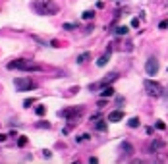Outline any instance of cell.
I'll return each mask as SVG.
<instances>
[{
  "instance_id": "cell-1",
  "label": "cell",
  "mask_w": 168,
  "mask_h": 164,
  "mask_svg": "<svg viewBox=\"0 0 168 164\" xmlns=\"http://www.w3.org/2000/svg\"><path fill=\"white\" fill-rule=\"evenodd\" d=\"M33 10L39 16H54V14L60 12V6L54 0H35L33 2Z\"/></svg>"
},
{
  "instance_id": "cell-2",
  "label": "cell",
  "mask_w": 168,
  "mask_h": 164,
  "mask_svg": "<svg viewBox=\"0 0 168 164\" xmlns=\"http://www.w3.org/2000/svg\"><path fill=\"white\" fill-rule=\"evenodd\" d=\"M8 70H21V72H39L43 70L39 64H35L33 60H12L8 62Z\"/></svg>"
},
{
  "instance_id": "cell-3",
  "label": "cell",
  "mask_w": 168,
  "mask_h": 164,
  "mask_svg": "<svg viewBox=\"0 0 168 164\" xmlns=\"http://www.w3.org/2000/svg\"><path fill=\"white\" fill-rule=\"evenodd\" d=\"M14 85H16V89L18 91H29V89H35V81L29 79V77H16L14 79Z\"/></svg>"
},
{
  "instance_id": "cell-4",
  "label": "cell",
  "mask_w": 168,
  "mask_h": 164,
  "mask_svg": "<svg viewBox=\"0 0 168 164\" xmlns=\"http://www.w3.org/2000/svg\"><path fill=\"white\" fill-rule=\"evenodd\" d=\"M143 87H145V91H147L151 97H160V95H162V87L156 83V81L145 79V81H143Z\"/></svg>"
},
{
  "instance_id": "cell-5",
  "label": "cell",
  "mask_w": 168,
  "mask_h": 164,
  "mask_svg": "<svg viewBox=\"0 0 168 164\" xmlns=\"http://www.w3.org/2000/svg\"><path fill=\"white\" fill-rule=\"evenodd\" d=\"M81 112H83V108H81V106H77V108H68V110H62L60 116H64V118H68L70 122H74V120L79 116Z\"/></svg>"
},
{
  "instance_id": "cell-6",
  "label": "cell",
  "mask_w": 168,
  "mask_h": 164,
  "mask_svg": "<svg viewBox=\"0 0 168 164\" xmlns=\"http://www.w3.org/2000/svg\"><path fill=\"white\" fill-rule=\"evenodd\" d=\"M145 72H147L149 75H156V72H159V60H156L155 56H151L147 60V64H145Z\"/></svg>"
},
{
  "instance_id": "cell-7",
  "label": "cell",
  "mask_w": 168,
  "mask_h": 164,
  "mask_svg": "<svg viewBox=\"0 0 168 164\" xmlns=\"http://www.w3.org/2000/svg\"><path fill=\"white\" fill-rule=\"evenodd\" d=\"M120 120H124V112L122 110H114L108 114V122H120Z\"/></svg>"
},
{
  "instance_id": "cell-8",
  "label": "cell",
  "mask_w": 168,
  "mask_h": 164,
  "mask_svg": "<svg viewBox=\"0 0 168 164\" xmlns=\"http://www.w3.org/2000/svg\"><path fill=\"white\" fill-rule=\"evenodd\" d=\"M110 48H106V52L103 54V56H100L99 60H97V66H100V68H103V66H106V62H108V58H110Z\"/></svg>"
},
{
  "instance_id": "cell-9",
  "label": "cell",
  "mask_w": 168,
  "mask_h": 164,
  "mask_svg": "<svg viewBox=\"0 0 168 164\" xmlns=\"http://www.w3.org/2000/svg\"><path fill=\"white\" fill-rule=\"evenodd\" d=\"M112 95H114V87H112V85H104L103 91H100V97L106 98V97H112Z\"/></svg>"
},
{
  "instance_id": "cell-10",
  "label": "cell",
  "mask_w": 168,
  "mask_h": 164,
  "mask_svg": "<svg viewBox=\"0 0 168 164\" xmlns=\"http://www.w3.org/2000/svg\"><path fill=\"white\" fill-rule=\"evenodd\" d=\"M89 58H91V52H83V54H79V56H77V64H85Z\"/></svg>"
},
{
  "instance_id": "cell-11",
  "label": "cell",
  "mask_w": 168,
  "mask_h": 164,
  "mask_svg": "<svg viewBox=\"0 0 168 164\" xmlns=\"http://www.w3.org/2000/svg\"><path fill=\"white\" fill-rule=\"evenodd\" d=\"M95 127H97V131H106V122H103V120H95Z\"/></svg>"
},
{
  "instance_id": "cell-12",
  "label": "cell",
  "mask_w": 168,
  "mask_h": 164,
  "mask_svg": "<svg viewBox=\"0 0 168 164\" xmlns=\"http://www.w3.org/2000/svg\"><path fill=\"white\" fill-rule=\"evenodd\" d=\"M81 17H83V19H93V17H95V12H93V10H87V12L81 14Z\"/></svg>"
},
{
  "instance_id": "cell-13",
  "label": "cell",
  "mask_w": 168,
  "mask_h": 164,
  "mask_svg": "<svg viewBox=\"0 0 168 164\" xmlns=\"http://www.w3.org/2000/svg\"><path fill=\"white\" fill-rule=\"evenodd\" d=\"M35 114L37 116H44V114H47V106H37L35 108Z\"/></svg>"
},
{
  "instance_id": "cell-14",
  "label": "cell",
  "mask_w": 168,
  "mask_h": 164,
  "mask_svg": "<svg viewBox=\"0 0 168 164\" xmlns=\"http://www.w3.org/2000/svg\"><path fill=\"white\" fill-rule=\"evenodd\" d=\"M27 145V137L25 135H19V139H18V147H25Z\"/></svg>"
},
{
  "instance_id": "cell-15",
  "label": "cell",
  "mask_w": 168,
  "mask_h": 164,
  "mask_svg": "<svg viewBox=\"0 0 168 164\" xmlns=\"http://www.w3.org/2000/svg\"><path fill=\"white\" fill-rule=\"evenodd\" d=\"M126 33H128V27H126V25L116 27V35H126Z\"/></svg>"
},
{
  "instance_id": "cell-16",
  "label": "cell",
  "mask_w": 168,
  "mask_h": 164,
  "mask_svg": "<svg viewBox=\"0 0 168 164\" xmlns=\"http://www.w3.org/2000/svg\"><path fill=\"white\" fill-rule=\"evenodd\" d=\"M128 126H130V127H137V126H139V118H131L130 122H128Z\"/></svg>"
},
{
  "instance_id": "cell-17",
  "label": "cell",
  "mask_w": 168,
  "mask_h": 164,
  "mask_svg": "<svg viewBox=\"0 0 168 164\" xmlns=\"http://www.w3.org/2000/svg\"><path fill=\"white\" fill-rule=\"evenodd\" d=\"M151 147H153V149H160V147H164V141H153Z\"/></svg>"
},
{
  "instance_id": "cell-18",
  "label": "cell",
  "mask_w": 168,
  "mask_h": 164,
  "mask_svg": "<svg viewBox=\"0 0 168 164\" xmlns=\"http://www.w3.org/2000/svg\"><path fill=\"white\" fill-rule=\"evenodd\" d=\"M159 29H168V19H162L159 23Z\"/></svg>"
},
{
  "instance_id": "cell-19",
  "label": "cell",
  "mask_w": 168,
  "mask_h": 164,
  "mask_svg": "<svg viewBox=\"0 0 168 164\" xmlns=\"http://www.w3.org/2000/svg\"><path fill=\"white\" fill-rule=\"evenodd\" d=\"M33 102H35V98H27V101H23V106H25V108H29Z\"/></svg>"
},
{
  "instance_id": "cell-20",
  "label": "cell",
  "mask_w": 168,
  "mask_h": 164,
  "mask_svg": "<svg viewBox=\"0 0 168 164\" xmlns=\"http://www.w3.org/2000/svg\"><path fill=\"white\" fill-rule=\"evenodd\" d=\"M64 29H68V31H74V29H75V25H74V23H64Z\"/></svg>"
},
{
  "instance_id": "cell-21",
  "label": "cell",
  "mask_w": 168,
  "mask_h": 164,
  "mask_svg": "<svg viewBox=\"0 0 168 164\" xmlns=\"http://www.w3.org/2000/svg\"><path fill=\"white\" fill-rule=\"evenodd\" d=\"M131 27H139V19H131Z\"/></svg>"
},
{
  "instance_id": "cell-22",
  "label": "cell",
  "mask_w": 168,
  "mask_h": 164,
  "mask_svg": "<svg viewBox=\"0 0 168 164\" xmlns=\"http://www.w3.org/2000/svg\"><path fill=\"white\" fill-rule=\"evenodd\" d=\"M39 127H50V124H48V122H41Z\"/></svg>"
},
{
  "instance_id": "cell-23",
  "label": "cell",
  "mask_w": 168,
  "mask_h": 164,
  "mask_svg": "<svg viewBox=\"0 0 168 164\" xmlns=\"http://www.w3.org/2000/svg\"><path fill=\"white\" fill-rule=\"evenodd\" d=\"M43 155L47 157V158H50V157H52V152H50V151H43Z\"/></svg>"
},
{
  "instance_id": "cell-24",
  "label": "cell",
  "mask_w": 168,
  "mask_h": 164,
  "mask_svg": "<svg viewBox=\"0 0 168 164\" xmlns=\"http://www.w3.org/2000/svg\"><path fill=\"white\" fill-rule=\"evenodd\" d=\"M6 139H8V135H4V133H0V143H4Z\"/></svg>"
}]
</instances>
